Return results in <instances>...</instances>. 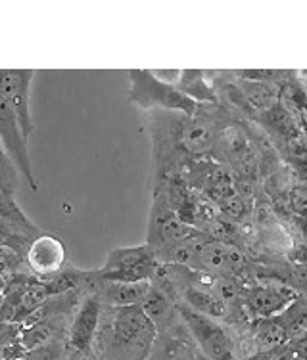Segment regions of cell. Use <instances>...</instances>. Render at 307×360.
Masks as SVG:
<instances>
[{
  "label": "cell",
  "instance_id": "cell-1",
  "mask_svg": "<svg viewBox=\"0 0 307 360\" xmlns=\"http://www.w3.org/2000/svg\"><path fill=\"white\" fill-rule=\"evenodd\" d=\"M158 330L140 305H102L92 354L96 360H146Z\"/></svg>",
  "mask_w": 307,
  "mask_h": 360
},
{
  "label": "cell",
  "instance_id": "cell-2",
  "mask_svg": "<svg viewBox=\"0 0 307 360\" xmlns=\"http://www.w3.org/2000/svg\"><path fill=\"white\" fill-rule=\"evenodd\" d=\"M129 104L142 108L144 111H169L194 115L202 110L203 104H198L169 81H163L156 75V71L133 70L129 71Z\"/></svg>",
  "mask_w": 307,
  "mask_h": 360
},
{
  "label": "cell",
  "instance_id": "cell-3",
  "mask_svg": "<svg viewBox=\"0 0 307 360\" xmlns=\"http://www.w3.org/2000/svg\"><path fill=\"white\" fill-rule=\"evenodd\" d=\"M177 312L192 335L198 351L210 360H240L234 333L229 326L190 311L189 307L177 303Z\"/></svg>",
  "mask_w": 307,
  "mask_h": 360
},
{
  "label": "cell",
  "instance_id": "cell-4",
  "mask_svg": "<svg viewBox=\"0 0 307 360\" xmlns=\"http://www.w3.org/2000/svg\"><path fill=\"white\" fill-rule=\"evenodd\" d=\"M160 263L156 261L154 250L146 243L134 248H115L108 253L104 264L94 270L98 280L108 282H150Z\"/></svg>",
  "mask_w": 307,
  "mask_h": 360
},
{
  "label": "cell",
  "instance_id": "cell-5",
  "mask_svg": "<svg viewBox=\"0 0 307 360\" xmlns=\"http://www.w3.org/2000/svg\"><path fill=\"white\" fill-rule=\"evenodd\" d=\"M300 293L292 285L277 280H261L256 284L246 285L242 295V305L250 320L272 319L292 305V301Z\"/></svg>",
  "mask_w": 307,
  "mask_h": 360
},
{
  "label": "cell",
  "instance_id": "cell-6",
  "mask_svg": "<svg viewBox=\"0 0 307 360\" xmlns=\"http://www.w3.org/2000/svg\"><path fill=\"white\" fill-rule=\"evenodd\" d=\"M196 230L198 229L189 226L187 222L179 219L163 192H154L152 209H150V217H148L146 245L156 251L160 248H165L169 243L181 242L190 234H194Z\"/></svg>",
  "mask_w": 307,
  "mask_h": 360
},
{
  "label": "cell",
  "instance_id": "cell-7",
  "mask_svg": "<svg viewBox=\"0 0 307 360\" xmlns=\"http://www.w3.org/2000/svg\"><path fill=\"white\" fill-rule=\"evenodd\" d=\"M0 146L6 152L8 158L12 160L15 169L20 171L21 176H25V182L29 184V188L33 192H37L39 182H37L33 167H31V160H29L27 139L21 132L15 113L2 96H0Z\"/></svg>",
  "mask_w": 307,
  "mask_h": 360
},
{
  "label": "cell",
  "instance_id": "cell-8",
  "mask_svg": "<svg viewBox=\"0 0 307 360\" xmlns=\"http://www.w3.org/2000/svg\"><path fill=\"white\" fill-rule=\"evenodd\" d=\"M33 77H35L33 70H0V96L12 108L21 132L27 140L35 132V121L31 115V102H29Z\"/></svg>",
  "mask_w": 307,
  "mask_h": 360
},
{
  "label": "cell",
  "instance_id": "cell-9",
  "mask_svg": "<svg viewBox=\"0 0 307 360\" xmlns=\"http://www.w3.org/2000/svg\"><path fill=\"white\" fill-rule=\"evenodd\" d=\"M25 263L31 274L41 280L49 282L60 270L68 264V250L65 243L52 234H39L33 238L25 251Z\"/></svg>",
  "mask_w": 307,
  "mask_h": 360
},
{
  "label": "cell",
  "instance_id": "cell-10",
  "mask_svg": "<svg viewBox=\"0 0 307 360\" xmlns=\"http://www.w3.org/2000/svg\"><path fill=\"white\" fill-rule=\"evenodd\" d=\"M100 311H102V303L89 290V285H84L81 301H79V305L71 316L68 340H65L68 349H73L79 353H92V340L96 333Z\"/></svg>",
  "mask_w": 307,
  "mask_h": 360
},
{
  "label": "cell",
  "instance_id": "cell-11",
  "mask_svg": "<svg viewBox=\"0 0 307 360\" xmlns=\"http://www.w3.org/2000/svg\"><path fill=\"white\" fill-rule=\"evenodd\" d=\"M198 347L181 316L158 332L146 360H194Z\"/></svg>",
  "mask_w": 307,
  "mask_h": 360
},
{
  "label": "cell",
  "instance_id": "cell-12",
  "mask_svg": "<svg viewBox=\"0 0 307 360\" xmlns=\"http://www.w3.org/2000/svg\"><path fill=\"white\" fill-rule=\"evenodd\" d=\"M89 290L96 295V299L106 307H133L140 305L142 299L150 290V282H137V284H125V282H108L98 280L92 270V278L89 282Z\"/></svg>",
  "mask_w": 307,
  "mask_h": 360
},
{
  "label": "cell",
  "instance_id": "cell-13",
  "mask_svg": "<svg viewBox=\"0 0 307 360\" xmlns=\"http://www.w3.org/2000/svg\"><path fill=\"white\" fill-rule=\"evenodd\" d=\"M208 77H210V73H206V71L187 70L177 73L173 84L181 90L184 96H189L190 100H194L198 104H219L215 84H213L215 79L210 81Z\"/></svg>",
  "mask_w": 307,
  "mask_h": 360
},
{
  "label": "cell",
  "instance_id": "cell-14",
  "mask_svg": "<svg viewBox=\"0 0 307 360\" xmlns=\"http://www.w3.org/2000/svg\"><path fill=\"white\" fill-rule=\"evenodd\" d=\"M140 309L144 311L148 319L152 320V324L156 326L158 332H161L163 328H168L179 316L177 303L169 297L168 293H163L160 288H156L154 284H150V290H148V293L142 299Z\"/></svg>",
  "mask_w": 307,
  "mask_h": 360
},
{
  "label": "cell",
  "instance_id": "cell-15",
  "mask_svg": "<svg viewBox=\"0 0 307 360\" xmlns=\"http://www.w3.org/2000/svg\"><path fill=\"white\" fill-rule=\"evenodd\" d=\"M279 322L282 330L287 333L288 343L301 340L307 333V297L306 295H298L294 299L292 305L280 312Z\"/></svg>",
  "mask_w": 307,
  "mask_h": 360
},
{
  "label": "cell",
  "instance_id": "cell-16",
  "mask_svg": "<svg viewBox=\"0 0 307 360\" xmlns=\"http://www.w3.org/2000/svg\"><path fill=\"white\" fill-rule=\"evenodd\" d=\"M92 270H81L77 266H71V264H65L56 276L50 278L46 284V290H49L50 297H56V295H65V293H71V291H77L84 288V285L91 282Z\"/></svg>",
  "mask_w": 307,
  "mask_h": 360
},
{
  "label": "cell",
  "instance_id": "cell-17",
  "mask_svg": "<svg viewBox=\"0 0 307 360\" xmlns=\"http://www.w3.org/2000/svg\"><path fill=\"white\" fill-rule=\"evenodd\" d=\"M18 186H20V171L15 169L12 160L0 146V192L14 198Z\"/></svg>",
  "mask_w": 307,
  "mask_h": 360
},
{
  "label": "cell",
  "instance_id": "cell-18",
  "mask_svg": "<svg viewBox=\"0 0 307 360\" xmlns=\"http://www.w3.org/2000/svg\"><path fill=\"white\" fill-rule=\"evenodd\" d=\"M62 360H96L92 353H79V351H73V349H68L63 351V359Z\"/></svg>",
  "mask_w": 307,
  "mask_h": 360
},
{
  "label": "cell",
  "instance_id": "cell-19",
  "mask_svg": "<svg viewBox=\"0 0 307 360\" xmlns=\"http://www.w3.org/2000/svg\"><path fill=\"white\" fill-rule=\"evenodd\" d=\"M194 360H210V359H208V356H203V354L200 353V351H198V353H196V359Z\"/></svg>",
  "mask_w": 307,
  "mask_h": 360
}]
</instances>
